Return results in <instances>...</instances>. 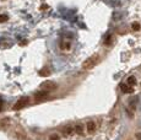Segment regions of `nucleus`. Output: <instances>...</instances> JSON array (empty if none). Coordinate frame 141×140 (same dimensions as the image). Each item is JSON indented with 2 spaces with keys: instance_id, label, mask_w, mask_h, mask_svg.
I'll list each match as a JSON object with an SVG mask.
<instances>
[{
  "instance_id": "2",
  "label": "nucleus",
  "mask_w": 141,
  "mask_h": 140,
  "mask_svg": "<svg viewBox=\"0 0 141 140\" xmlns=\"http://www.w3.org/2000/svg\"><path fill=\"white\" fill-rule=\"evenodd\" d=\"M28 103H30V98L28 97H21L19 101H16V103L13 105V111H19V109H22L25 108Z\"/></svg>"
},
{
  "instance_id": "16",
  "label": "nucleus",
  "mask_w": 141,
  "mask_h": 140,
  "mask_svg": "<svg viewBox=\"0 0 141 140\" xmlns=\"http://www.w3.org/2000/svg\"><path fill=\"white\" fill-rule=\"evenodd\" d=\"M109 42H110V36L107 37V39L104 41V44H109Z\"/></svg>"
},
{
  "instance_id": "18",
  "label": "nucleus",
  "mask_w": 141,
  "mask_h": 140,
  "mask_svg": "<svg viewBox=\"0 0 141 140\" xmlns=\"http://www.w3.org/2000/svg\"><path fill=\"white\" fill-rule=\"evenodd\" d=\"M47 7H48L47 5H42V10H44V9H47Z\"/></svg>"
},
{
  "instance_id": "1",
  "label": "nucleus",
  "mask_w": 141,
  "mask_h": 140,
  "mask_svg": "<svg viewBox=\"0 0 141 140\" xmlns=\"http://www.w3.org/2000/svg\"><path fill=\"white\" fill-rule=\"evenodd\" d=\"M98 60H100L98 54H94V55H92V57H90L88 59H86V60L83 62L82 68H83V69H91V68H93V66L98 63Z\"/></svg>"
},
{
  "instance_id": "17",
  "label": "nucleus",
  "mask_w": 141,
  "mask_h": 140,
  "mask_svg": "<svg viewBox=\"0 0 141 140\" xmlns=\"http://www.w3.org/2000/svg\"><path fill=\"white\" fill-rule=\"evenodd\" d=\"M136 139H137V140H141V133H137V134H136Z\"/></svg>"
},
{
  "instance_id": "13",
  "label": "nucleus",
  "mask_w": 141,
  "mask_h": 140,
  "mask_svg": "<svg viewBox=\"0 0 141 140\" xmlns=\"http://www.w3.org/2000/svg\"><path fill=\"white\" fill-rule=\"evenodd\" d=\"M131 28H133L134 31H139V30H140V23H137V22H134V23L131 25Z\"/></svg>"
},
{
  "instance_id": "12",
  "label": "nucleus",
  "mask_w": 141,
  "mask_h": 140,
  "mask_svg": "<svg viewBox=\"0 0 141 140\" xmlns=\"http://www.w3.org/2000/svg\"><path fill=\"white\" fill-rule=\"evenodd\" d=\"M39 75H40V76H48V75H49V70H48V69L40 70V71H39Z\"/></svg>"
},
{
  "instance_id": "6",
  "label": "nucleus",
  "mask_w": 141,
  "mask_h": 140,
  "mask_svg": "<svg viewBox=\"0 0 141 140\" xmlns=\"http://www.w3.org/2000/svg\"><path fill=\"white\" fill-rule=\"evenodd\" d=\"M120 90L124 93H133L134 92V86H130V85H128V84H121Z\"/></svg>"
},
{
  "instance_id": "4",
  "label": "nucleus",
  "mask_w": 141,
  "mask_h": 140,
  "mask_svg": "<svg viewBox=\"0 0 141 140\" xmlns=\"http://www.w3.org/2000/svg\"><path fill=\"white\" fill-rule=\"evenodd\" d=\"M48 93H49V91H47V90L39 91V92H37L34 95V98H36V101H43V100H46L48 97Z\"/></svg>"
},
{
  "instance_id": "14",
  "label": "nucleus",
  "mask_w": 141,
  "mask_h": 140,
  "mask_svg": "<svg viewBox=\"0 0 141 140\" xmlns=\"http://www.w3.org/2000/svg\"><path fill=\"white\" fill-rule=\"evenodd\" d=\"M15 136H16L17 139H21V140H27V138H26V136H23V135H22V133H15Z\"/></svg>"
},
{
  "instance_id": "11",
  "label": "nucleus",
  "mask_w": 141,
  "mask_h": 140,
  "mask_svg": "<svg viewBox=\"0 0 141 140\" xmlns=\"http://www.w3.org/2000/svg\"><path fill=\"white\" fill-rule=\"evenodd\" d=\"M7 20H9V16L7 15H5V14H1V15H0V23L6 22Z\"/></svg>"
},
{
  "instance_id": "15",
  "label": "nucleus",
  "mask_w": 141,
  "mask_h": 140,
  "mask_svg": "<svg viewBox=\"0 0 141 140\" xmlns=\"http://www.w3.org/2000/svg\"><path fill=\"white\" fill-rule=\"evenodd\" d=\"M59 139H60L59 135H56V134H53V135L49 136V140H59Z\"/></svg>"
},
{
  "instance_id": "7",
  "label": "nucleus",
  "mask_w": 141,
  "mask_h": 140,
  "mask_svg": "<svg viewBox=\"0 0 141 140\" xmlns=\"http://www.w3.org/2000/svg\"><path fill=\"white\" fill-rule=\"evenodd\" d=\"M42 87H43V90H47V91H52L56 87V85L54 82H44L42 84Z\"/></svg>"
},
{
  "instance_id": "5",
  "label": "nucleus",
  "mask_w": 141,
  "mask_h": 140,
  "mask_svg": "<svg viewBox=\"0 0 141 140\" xmlns=\"http://www.w3.org/2000/svg\"><path fill=\"white\" fill-rule=\"evenodd\" d=\"M61 133H63L64 136H73V135L75 134V129H74L73 127H69V125H67V127L63 128Z\"/></svg>"
},
{
  "instance_id": "9",
  "label": "nucleus",
  "mask_w": 141,
  "mask_h": 140,
  "mask_svg": "<svg viewBox=\"0 0 141 140\" xmlns=\"http://www.w3.org/2000/svg\"><path fill=\"white\" fill-rule=\"evenodd\" d=\"M126 84H128V85H130V86H135L136 85V77L135 76H129L128 79H126Z\"/></svg>"
},
{
  "instance_id": "10",
  "label": "nucleus",
  "mask_w": 141,
  "mask_h": 140,
  "mask_svg": "<svg viewBox=\"0 0 141 140\" xmlns=\"http://www.w3.org/2000/svg\"><path fill=\"white\" fill-rule=\"evenodd\" d=\"M60 49L61 50H69L70 49V43L69 42H60Z\"/></svg>"
},
{
  "instance_id": "8",
  "label": "nucleus",
  "mask_w": 141,
  "mask_h": 140,
  "mask_svg": "<svg viewBox=\"0 0 141 140\" xmlns=\"http://www.w3.org/2000/svg\"><path fill=\"white\" fill-rule=\"evenodd\" d=\"M74 129H75V134H79V135H83V124H81V123H77V124H75V127H74Z\"/></svg>"
},
{
  "instance_id": "3",
  "label": "nucleus",
  "mask_w": 141,
  "mask_h": 140,
  "mask_svg": "<svg viewBox=\"0 0 141 140\" xmlns=\"http://www.w3.org/2000/svg\"><path fill=\"white\" fill-rule=\"evenodd\" d=\"M86 130H87L88 134H93V133L97 130V123H96L94 120L87 122V124H86Z\"/></svg>"
}]
</instances>
